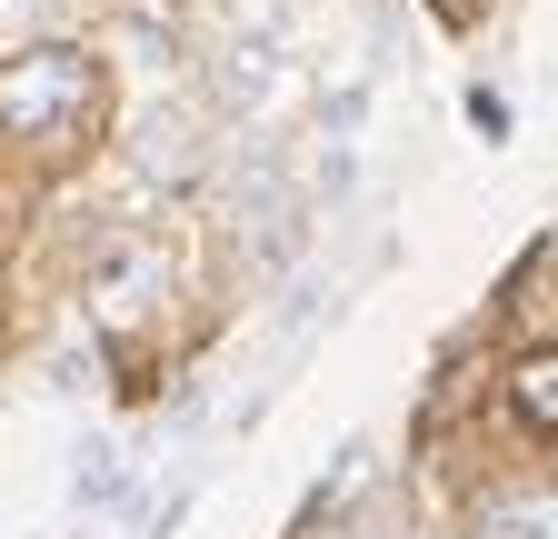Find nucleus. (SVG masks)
I'll use <instances>...</instances> for the list:
<instances>
[{"instance_id": "nucleus-1", "label": "nucleus", "mask_w": 558, "mask_h": 539, "mask_svg": "<svg viewBox=\"0 0 558 539\" xmlns=\"http://www.w3.org/2000/svg\"><path fill=\"white\" fill-rule=\"evenodd\" d=\"M100 120V60L90 50H21L11 71H0V130H81Z\"/></svg>"}, {"instance_id": "nucleus-2", "label": "nucleus", "mask_w": 558, "mask_h": 539, "mask_svg": "<svg viewBox=\"0 0 558 539\" xmlns=\"http://www.w3.org/2000/svg\"><path fill=\"white\" fill-rule=\"evenodd\" d=\"M478 539H548V500H499L478 519Z\"/></svg>"}, {"instance_id": "nucleus-5", "label": "nucleus", "mask_w": 558, "mask_h": 539, "mask_svg": "<svg viewBox=\"0 0 558 539\" xmlns=\"http://www.w3.org/2000/svg\"><path fill=\"white\" fill-rule=\"evenodd\" d=\"M50 390H90V350H60L50 360Z\"/></svg>"}, {"instance_id": "nucleus-3", "label": "nucleus", "mask_w": 558, "mask_h": 539, "mask_svg": "<svg viewBox=\"0 0 558 539\" xmlns=\"http://www.w3.org/2000/svg\"><path fill=\"white\" fill-rule=\"evenodd\" d=\"M519 410H529V430L548 440V420H558V390H548V360H529V370H519Z\"/></svg>"}, {"instance_id": "nucleus-4", "label": "nucleus", "mask_w": 558, "mask_h": 539, "mask_svg": "<svg viewBox=\"0 0 558 539\" xmlns=\"http://www.w3.org/2000/svg\"><path fill=\"white\" fill-rule=\"evenodd\" d=\"M110 480H120V459H110V440H81V500H90V510L110 500Z\"/></svg>"}]
</instances>
